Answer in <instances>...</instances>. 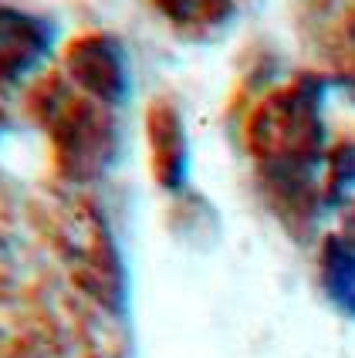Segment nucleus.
Here are the masks:
<instances>
[{
	"label": "nucleus",
	"instance_id": "39448f33",
	"mask_svg": "<svg viewBox=\"0 0 355 358\" xmlns=\"http://www.w3.org/2000/svg\"><path fill=\"white\" fill-rule=\"evenodd\" d=\"M146 132L156 182L169 193H183L190 182V142L179 112L169 101H156L146 115Z\"/></svg>",
	"mask_w": 355,
	"mask_h": 358
},
{
	"label": "nucleus",
	"instance_id": "6e6552de",
	"mask_svg": "<svg viewBox=\"0 0 355 358\" xmlns=\"http://www.w3.org/2000/svg\"><path fill=\"white\" fill-rule=\"evenodd\" d=\"M355 193V139L342 142L332 159H328V179H325V199L338 203V199Z\"/></svg>",
	"mask_w": 355,
	"mask_h": 358
},
{
	"label": "nucleus",
	"instance_id": "7ed1b4c3",
	"mask_svg": "<svg viewBox=\"0 0 355 358\" xmlns=\"http://www.w3.org/2000/svg\"><path fill=\"white\" fill-rule=\"evenodd\" d=\"M64 78L78 88L85 99L99 101L105 108H118L129 101V55L122 41L112 34H78L64 51Z\"/></svg>",
	"mask_w": 355,
	"mask_h": 358
},
{
	"label": "nucleus",
	"instance_id": "0eeeda50",
	"mask_svg": "<svg viewBox=\"0 0 355 358\" xmlns=\"http://www.w3.org/2000/svg\"><path fill=\"white\" fill-rule=\"evenodd\" d=\"M318 284L338 315L355 321V247L338 237L325 240L318 250Z\"/></svg>",
	"mask_w": 355,
	"mask_h": 358
},
{
	"label": "nucleus",
	"instance_id": "f03ea898",
	"mask_svg": "<svg viewBox=\"0 0 355 358\" xmlns=\"http://www.w3.org/2000/svg\"><path fill=\"white\" fill-rule=\"evenodd\" d=\"M58 250L81 291H88L109 311L125 304V267L112 230L92 206H71L58 223Z\"/></svg>",
	"mask_w": 355,
	"mask_h": 358
},
{
	"label": "nucleus",
	"instance_id": "20e7f679",
	"mask_svg": "<svg viewBox=\"0 0 355 358\" xmlns=\"http://www.w3.org/2000/svg\"><path fill=\"white\" fill-rule=\"evenodd\" d=\"M55 24L41 14L0 3V88L31 78L55 51Z\"/></svg>",
	"mask_w": 355,
	"mask_h": 358
},
{
	"label": "nucleus",
	"instance_id": "f257e3e1",
	"mask_svg": "<svg viewBox=\"0 0 355 358\" xmlns=\"http://www.w3.org/2000/svg\"><path fill=\"white\" fill-rule=\"evenodd\" d=\"M27 108L51 139L55 166L68 182H95L118 166L122 129L116 122V108L85 99L68 78H41L27 95Z\"/></svg>",
	"mask_w": 355,
	"mask_h": 358
},
{
	"label": "nucleus",
	"instance_id": "1a4fd4ad",
	"mask_svg": "<svg viewBox=\"0 0 355 358\" xmlns=\"http://www.w3.org/2000/svg\"><path fill=\"white\" fill-rule=\"evenodd\" d=\"M338 240L342 243H349V247H355V206L342 217V230H338Z\"/></svg>",
	"mask_w": 355,
	"mask_h": 358
},
{
	"label": "nucleus",
	"instance_id": "423d86ee",
	"mask_svg": "<svg viewBox=\"0 0 355 358\" xmlns=\"http://www.w3.org/2000/svg\"><path fill=\"white\" fill-rule=\"evenodd\" d=\"M169 27L193 41H210L223 34L237 17V0H153Z\"/></svg>",
	"mask_w": 355,
	"mask_h": 358
}]
</instances>
